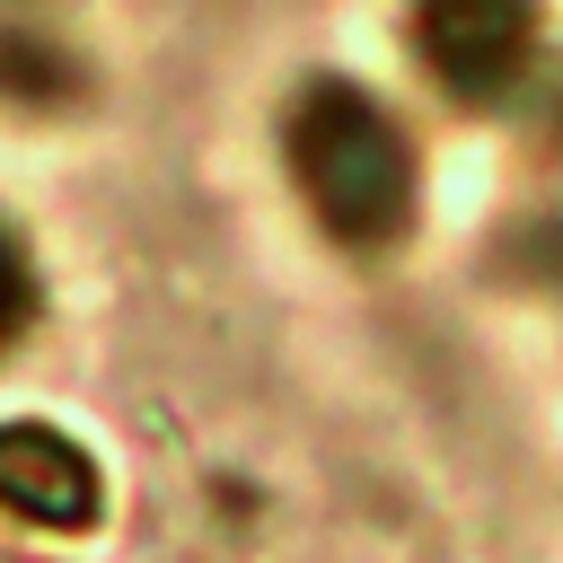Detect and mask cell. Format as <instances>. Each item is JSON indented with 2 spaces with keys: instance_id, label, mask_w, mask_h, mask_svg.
<instances>
[{
  "instance_id": "obj_2",
  "label": "cell",
  "mask_w": 563,
  "mask_h": 563,
  "mask_svg": "<svg viewBox=\"0 0 563 563\" xmlns=\"http://www.w3.org/2000/svg\"><path fill=\"white\" fill-rule=\"evenodd\" d=\"M413 35L449 88H501L528 53V9L519 0H422Z\"/></svg>"
},
{
  "instance_id": "obj_1",
  "label": "cell",
  "mask_w": 563,
  "mask_h": 563,
  "mask_svg": "<svg viewBox=\"0 0 563 563\" xmlns=\"http://www.w3.org/2000/svg\"><path fill=\"white\" fill-rule=\"evenodd\" d=\"M299 176L317 194V211L343 229V238H387L413 202V167H405V141L378 123L369 97H343L325 88L308 114H299Z\"/></svg>"
},
{
  "instance_id": "obj_3",
  "label": "cell",
  "mask_w": 563,
  "mask_h": 563,
  "mask_svg": "<svg viewBox=\"0 0 563 563\" xmlns=\"http://www.w3.org/2000/svg\"><path fill=\"white\" fill-rule=\"evenodd\" d=\"M0 466H18L9 501H26V510H44V519H79L88 510V475H79V457L62 440H9Z\"/></svg>"
}]
</instances>
